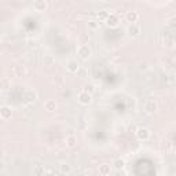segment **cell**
<instances>
[{
	"mask_svg": "<svg viewBox=\"0 0 176 176\" xmlns=\"http://www.w3.org/2000/svg\"><path fill=\"white\" fill-rule=\"evenodd\" d=\"M91 101H92V96H91V94H88V91H81L78 94V102L81 105L91 103Z\"/></svg>",
	"mask_w": 176,
	"mask_h": 176,
	"instance_id": "3",
	"label": "cell"
},
{
	"mask_svg": "<svg viewBox=\"0 0 176 176\" xmlns=\"http://www.w3.org/2000/svg\"><path fill=\"white\" fill-rule=\"evenodd\" d=\"M77 55L85 61V59H88L91 56V48L88 46H85V44H83V46H80L77 48Z\"/></svg>",
	"mask_w": 176,
	"mask_h": 176,
	"instance_id": "2",
	"label": "cell"
},
{
	"mask_svg": "<svg viewBox=\"0 0 176 176\" xmlns=\"http://www.w3.org/2000/svg\"><path fill=\"white\" fill-rule=\"evenodd\" d=\"M44 109H46L47 111H54L56 109L55 101H47L46 103H44Z\"/></svg>",
	"mask_w": 176,
	"mask_h": 176,
	"instance_id": "9",
	"label": "cell"
},
{
	"mask_svg": "<svg viewBox=\"0 0 176 176\" xmlns=\"http://www.w3.org/2000/svg\"><path fill=\"white\" fill-rule=\"evenodd\" d=\"M90 26H91L92 29H95V28H96V23H95V21H91V22H90Z\"/></svg>",
	"mask_w": 176,
	"mask_h": 176,
	"instance_id": "15",
	"label": "cell"
},
{
	"mask_svg": "<svg viewBox=\"0 0 176 176\" xmlns=\"http://www.w3.org/2000/svg\"><path fill=\"white\" fill-rule=\"evenodd\" d=\"M66 69H68L70 73H76L78 70V62L76 59H70V61H68V63H66Z\"/></svg>",
	"mask_w": 176,
	"mask_h": 176,
	"instance_id": "6",
	"label": "cell"
},
{
	"mask_svg": "<svg viewBox=\"0 0 176 176\" xmlns=\"http://www.w3.org/2000/svg\"><path fill=\"white\" fill-rule=\"evenodd\" d=\"M146 109H147V110H149V111H150V113H153V111L157 109V105H156V102H154V101H150V102H149V103H147Z\"/></svg>",
	"mask_w": 176,
	"mask_h": 176,
	"instance_id": "11",
	"label": "cell"
},
{
	"mask_svg": "<svg viewBox=\"0 0 176 176\" xmlns=\"http://www.w3.org/2000/svg\"><path fill=\"white\" fill-rule=\"evenodd\" d=\"M136 136L139 138L140 140H146L149 139V136H150V131L147 129V128H138L136 129Z\"/></svg>",
	"mask_w": 176,
	"mask_h": 176,
	"instance_id": "4",
	"label": "cell"
},
{
	"mask_svg": "<svg viewBox=\"0 0 176 176\" xmlns=\"http://www.w3.org/2000/svg\"><path fill=\"white\" fill-rule=\"evenodd\" d=\"M105 22L108 23L109 26H111V28H114V26L118 25V20H117V17H116V15H109L108 18H106V21H105Z\"/></svg>",
	"mask_w": 176,
	"mask_h": 176,
	"instance_id": "7",
	"label": "cell"
},
{
	"mask_svg": "<svg viewBox=\"0 0 176 176\" xmlns=\"http://www.w3.org/2000/svg\"><path fill=\"white\" fill-rule=\"evenodd\" d=\"M99 171L102 175H108V173H110V165H102Z\"/></svg>",
	"mask_w": 176,
	"mask_h": 176,
	"instance_id": "13",
	"label": "cell"
},
{
	"mask_svg": "<svg viewBox=\"0 0 176 176\" xmlns=\"http://www.w3.org/2000/svg\"><path fill=\"white\" fill-rule=\"evenodd\" d=\"M0 114H2V117L4 120H7V118L11 117V109L7 108V106H3V108H0Z\"/></svg>",
	"mask_w": 176,
	"mask_h": 176,
	"instance_id": "8",
	"label": "cell"
},
{
	"mask_svg": "<svg viewBox=\"0 0 176 176\" xmlns=\"http://www.w3.org/2000/svg\"><path fill=\"white\" fill-rule=\"evenodd\" d=\"M138 18H139V15H138L136 11H129V13L127 14V20L129 21V22H136Z\"/></svg>",
	"mask_w": 176,
	"mask_h": 176,
	"instance_id": "10",
	"label": "cell"
},
{
	"mask_svg": "<svg viewBox=\"0 0 176 176\" xmlns=\"http://www.w3.org/2000/svg\"><path fill=\"white\" fill-rule=\"evenodd\" d=\"M140 30H142V28H140V25H139V23H136V22H131L129 26L127 28V33L131 37L139 36V35H140Z\"/></svg>",
	"mask_w": 176,
	"mask_h": 176,
	"instance_id": "1",
	"label": "cell"
},
{
	"mask_svg": "<svg viewBox=\"0 0 176 176\" xmlns=\"http://www.w3.org/2000/svg\"><path fill=\"white\" fill-rule=\"evenodd\" d=\"M114 166H116L117 169H121V168L124 166V161L123 160H116L114 161Z\"/></svg>",
	"mask_w": 176,
	"mask_h": 176,
	"instance_id": "14",
	"label": "cell"
},
{
	"mask_svg": "<svg viewBox=\"0 0 176 176\" xmlns=\"http://www.w3.org/2000/svg\"><path fill=\"white\" fill-rule=\"evenodd\" d=\"M33 8H35L36 11H39V13H41V11H46L47 2H46V0H36V2L33 3Z\"/></svg>",
	"mask_w": 176,
	"mask_h": 176,
	"instance_id": "5",
	"label": "cell"
},
{
	"mask_svg": "<svg viewBox=\"0 0 176 176\" xmlns=\"http://www.w3.org/2000/svg\"><path fill=\"white\" fill-rule=\"evenodd\" d=\"M76 142H77V140H76V138L72 136V135H70V136H68V139H66V143H68L69 147H73L76 144Z\"/></svg>",
	"mask_w": 176,
	"mask_h": 176,
	"instance_id": "12",
	"label": "cell"
}]
</instances>
